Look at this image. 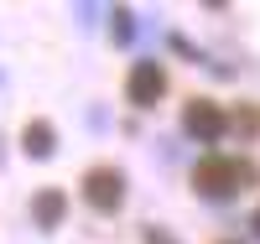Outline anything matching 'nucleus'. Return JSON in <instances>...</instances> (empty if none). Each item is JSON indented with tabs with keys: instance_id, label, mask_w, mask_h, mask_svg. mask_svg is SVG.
<instances>
[{
	"instance_id": "nucleus-1",
	"label": "nucleus",
	"mask_w": 260,
	"mask_h": 244,
	"mask_svg": "<svg viewBox=\"0 0 260 244\" xmlns=\"http://www.w3.org/2000/svg\"><path fill=\"white\" fill-rule=\"evenodd\" d=\"M83 197H89L99 213H115V208H120V197H125V177L110 171V166H99V171L83 177Z\"/></svg>"
},
{
	"instance_id": "nucleus-2",
	"label": "nucleus",
	"mask_w": 260,
	"mask_h": 244,
	"mask_svg": "<svg viewBox=\"0 0 260 244\" xmlns=\"http://www.w3.org/2000/svg\"><path fill=\"white\" fill-rule=\"evenodd\" d=\"M240 166H234V161H219V156H213V161H203L198 171H192V187H203L208 197H224V192H234V187H240Z\"/></svg>"
},
{
	"instance_id": "nucleus-3",
	"label": "nucleus",
	"mask_w": 260,
	"mask_h": 244,
	"mask_svg": "<svg viewBox=\"0 0 260 244\" xmlns=\"http://www.w3.org/2000/svg\"><path fill=\"white\" fill-rule=\"evenodd\" d=\"M161 88H167V73L156 68V62H136L130 68V83H125V94H130V104H156L161 99Z\"/></svg>"
},
{
	"instance_id": "nucleus-4",
	"label": "nucleus",
	"mask_w": 260,
	"mask_h": 244,
	"mask_svg": "<svg viewBox=\"0 0 260 244\" xmlns=\"http://www.w3.org/2000/svg\"><path fill=\"white\" fill-rule=\"evenodd\" d=\"M224 125H229V120H224L213 104H192V109H187V130H192L198 141H219V135H224Z\"/></svg>"
},
{
	"instance_id": "nucleus-5",
	"label": "nucleus",
	"mask_w": 260,
	"mask_h": 244,
	"mask_svg": "<svg viewBox=\"0 0 260 244\" xmlns=\"http://www.w3.org/2000/svg\"><path fill=\"white\" fill-rule=\"evenodd\" d=\"M26 151H31V156H52V130L47 125H26Z\"/></svg>"
},
{
	"instance_id": "nucleus-6",
	"label": "nucleus",
	"mask_w": 260,
	"mask_h": 244,
	"mask_svg": "<svg viewBox=\"0 0 260 244\" xmlns=\"http://www.w3.org/2000/svg\"><path fill=\"white\" fill-rule=\"evenodd\" d=\"M57 213H62V197H57V192H47V197L37 203V218H42V224H57Z\"/></svg>"
},
{
	"instance_id": "nucleus-7",
	"label": "nucleus",
	"mask_w": 260,
	"mask_h": 244,
	"mask_svg": "<svg viewBox=\"0 0 260 244\" xmlns=\"http://www.w3.org/2000/svg\"><path fill=\"white\" fill-rule=\"evenodd\" d=\"M255 234H260V213H255Z\"/></svg>"
}]
</instances>
